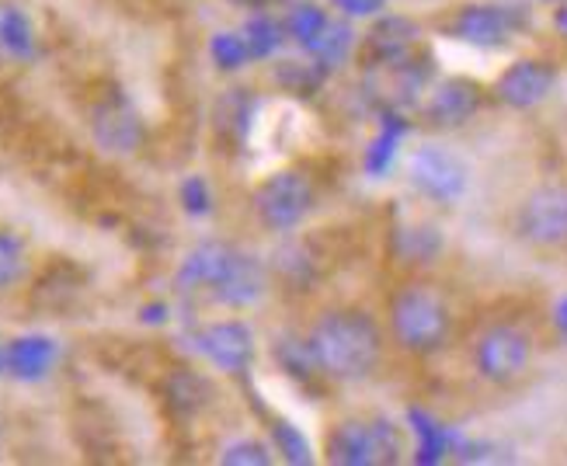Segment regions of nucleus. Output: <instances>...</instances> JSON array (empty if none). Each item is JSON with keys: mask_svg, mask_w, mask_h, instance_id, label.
I'll return each mask as SVG.
<instances>
[{"mask_svg": "<svg viewBox=\"0 0 567 466\" xmlns=\"http://www.w3.org/2000/svg\"><path fill=\"white\" fill-rule=\"evenodd\" d=\"M317 373L334 383H362L380 370L383 331L359 307H334L313 321L307 334Z\"/></svg>", "mask_w": 567, "mask_h": 466, "instance_id": "nucleus-1", "label": "nucleus"}, {"mask_svg": "<svg viewBox=\"0 0 567 466\" xmlns=\"http://www.w3.org/2000/svg\"><path fill=\"white\" fill-rule=\"evenodd\" d=\"M390 338L408 355H435L453 338V310L429 286H404L390 300Z\"/></svg>", "mask_w": 567, "mask_h": 466, "instance_id": "nucleus-2", "label": "nucleus"}, {"mask_svg": "<svg viewBox=\"0 0 567 466\" xmlns=\"http://www.w3.org/2000/svg\"><path fill=\"white\" fill-rule=\"evenodd\" d=\"M401 453H404V438H401V428L390 418L338 422L328 432V443H324L328 463H338V466H390V463H401Z\"/></svg>", "mask_w": 567, "mask_h": 466, "instance_id": "nucleus-3", "label": "nucleus"}, {"mask_svg": "<svg viewBox=\"0 0 567 466\" xmlns=\"http://www.w3.org/2000/svg\"><path fill=\"white\" fill-rule=\"evenodd\" d=\"M251 206L265 230L292 234L296 227H303L310 213L317 209V188L303 170L286 167V170H276V175H268L265 182H258Z\"/></svg>", "mask_w": 567, "mask_h": 466, "instance_id": "nucleus-4", "label": "nucleus"}, {"mask_svg": "<svg viewBox=\"0 0 567 466\" xmlns=\"http://www.w3.org/2000/svg\"><path fill=\"white\" fill-rule=\"evenodd\" d=\"M533 338L515 324H491L474 341V370L491 386H512L529 373Z\"/></svg>", "mask_w": 567, "mask_h": 466, "instance_id": "nucleus-5", "label": "nucleus"}, {"mask_svg": "<svg viewBox=\"0 0 567 466\" xmlns=\"http://www.w3.org/2000/svg\"><path fill=\"white\" fill-rule=\"evenodd\" d=\"M515 234L536 251L567 248V185H536L515 209Z\"/></svg>", "mask_w": 567, "mask_h": 466, "instance_id": "nucleus-6", "label": "nucleus"}, {"mask_svg": "<svg viewBox=\"0 0 567 466\" xmlns=\"http://www.w3.org/2000/svg\"><path fill=\"white\" fill-rule=\"evenodd\" d=\"M91 136L105 154L130 157L146 143V126L126 97L105 94V97H97L91 108Z\"/></svg>", "mask_w": 567, "mask_h": 466, "instance_id": "nucleus-7", "label": "nucleus"}, {"mask_svg": "<svg viewBox=\"0 0 567 466\" xmlns=\"http://www.w3.org/2000/svg\"><path fill=\"white\" fill-rule=\"evenodd\" d=\"M408 178L429 203L453 206L466 191V164L442 146H422V151L411 154Z\"/></svg>", "mask_w": 567, "mask_h": 466, "instance_id": "nucleus-8", "label": "nucleus"}, {"mask_svg": "<svg viewBox=\"0 0 567 466\" xmlns=\"http://www.w3.org/2000/svg\"><path fill=\"white\" fill-rule=\"evenodd\" d=\"M519 29H523V14L505 4H466L450 21L453 39L481 49L505 45Z\"/></svg>", "mask_w": 567, "mask_h": 466, "instance_id": "nucleus-9", "label": "nucleus"}, {"mask_svg": "<svg viewBox=\"0 0 567 466\" xmlns=\"http://www.w3.org/2000/svg\"><path fill=\"white\" fill-rule=\"evenodd\" d=\"M554 87H557V66L554 63L515 60L512 66L502 70V77L495 81V97L515 112H529L536 105H544Z\"/></svg>", "mask_w": 567, "mask_h": 466, "instance_id": "nucleus-10", "label": "nucleus"}, {"mask_svg": "<svg viewBox=\"0 0 567 466\" xmlns=\"http://www.w3.org/2000/svg\"><path fill=\"white\" fill-rule=\"evenodd\" d=\"M268 289V268L261 258L248 255V251H234L227 255L224 268H219L216 282L209 286V297L224 307L244 310L261 300V292Z\"/></svg>", "mask_w": 567, "mask_h": 466, "instance_id": "nucleus-11", "label": "nucleus"}, {"mask_svg": "<svg viewBox=\"0 0 567 466\" xmlns=\"http://www.w3.org/2000/svg\"><path fill=\"white\" fill-rule=\"evenodd\" d=\"M484 105V87L471 77L439 81L425 102V122L432 130H460Z\"/></svg>", "mask_w": 567, "mask_h": 466, "instance_id": "nucleus-12", "label": "nucleus"}, {"mask_svg": "<svg viewBox=\"0 0 567 466\" xmlns=\"http://www.w3.org/2000/svg\"><path fill=\"white\" fill-rule=\"evenodd\" d=\"M203 355L216 365L219 373H248L255 362V334L240 321H216L199 334Z\"/></svg>", "mask_w": 567, "mask_h": 466, "instance_id": "nucleus-13", "label": "nucleus"}, {"mask_svg": "<svg viewBox=\"0 0 567 466\" xmlns=\"http://www.w3.org/2000/svg\"><path fill=\"white\" fill-rule=\"evenodd\" d=\"M417 39H422V29L404 18V14H386L380 18L373 29L365 32L362 42V53L373 66H390V63H401L414 53Z\"/></svg>", "mask_w": 567, "mask_h": 466, "instance_id": "nucleus-14", "label": "nucleus"}, {"mask_svg": "<svg viewBox=\"0 0 567 466\" xmlns=\"http://www.w3.org/2000/svg\"><path fill=\"white\" fill-rule=\"evenodd\" d=\"M209 383L192 373V370H175L164 380V404L178 414V418H195L209 404Z\"/></svg>", "mask_w": 567, "mask_h": 466, "instance_id": "nucleus-15", "label": "nucleus"}, {"mask_svg": "<svg viewBox=\"0 0 567 466\" xmlns=\"http://www.w3.org/2000/svg\"><path fill=\"white\" fill-rule=\"evenodd\" d=\"M4 352H8V373L18 380L45 376L56 359V345L49 338H18L11 345H4Z\"/></svg>", "mask_w": 567, "mask_h": 466, "instance_id": "nucleus-16", "label": "nucleus"}, {"mask_svg": "<svg viewBox=\"0 0 567 466\" xmlns=\"http://www.w3.org/2000/svg\"><path fill=\"white\" fill-rule=\"evenodd\" d=\"M390 248H393V258H398L401 265H429L442 251V237L425 224H411V227L393 230Z\"/></svg>", "mask_w": 567, "mask_h": 466, "instance_id": "nucleus-17", "label": "nucleus"}, {"mask_svg": "<svg viewBox=\"0 0 567 466\" xmlns=\"http://www.w3.org/2000/svg\"><path fill=\"white\" fill-rule=\"evenodd\" d=\"M227 255H230V248H227V244H219V240L203 244V248H195V251L185 258L182 272H178L182 289H206V292H209V286L216 282V276H219V268H224Z\"/></svg>", "mask_w": 567, "mask_h": 466, "instance_id": "nucleus-18", "label": "nucleus"}, {"mask_svg": "<svg viewBox=\"0 0 567 466\" xmlns=\"http://www.w3.org/2000/svg\"><path fill=\"white\" fill-rule=\"evenodd\" d=\"M352 42H355V35H352L349 24L328 18V21L317 29V35L303 42V49L313 56V63H320V66H338L344 56H349Z\"/></svg>", "mask_w": 567, "mask_h": 466, "instance_id": "nucleus-19", "label": "nucleus"}, {"mask_svg": "<svg viewBox=\"0 0 567 466\" xmlns=\"http://www.w3.org/2000/svg\"><path fill=\"white\" fill-rule=\"evenodd\" d=\"M411 428L417 435V463H435L450 453V432L425 411H411Z\"/></svg>", "mask_w": 567, "mask_h": 466, "instance_id": "nucleus-20", "label": "nucleus"}, {"mask_svg": "<svg viewBox=\"0 0 567 466\" xmlns=\"http://www.w3.org/2000/svg\"><path fill=\"white\" fill-rule=\"evenodd\" d=\"M0 49L11 56H32L35 49V35H32V24L18 8L0 11Z\"/></svg>", "mask_w": 567, "mask_h": 466, "instance_id": "nucleus-21", "label": "nucleus"}, {"mask_svg": "<svg viewBox=\"0 0 567 466\" xmlns=\"http://www.w3.org/2000/svg\"><path fill=\"white\" fill-rule=\"evenodd\" d=\"M404 118L398 115H383V126H380V136L373 139V146H369V157H365V167L369 175H383V170L390 167L393 160V151H398V139L404 136Z\"/></svg>", "mask_w": 567, "mask_h": 466, "instance_id": "nucleus-22", "label": "nucleus"}, {"mask_svg": "<svg viewBox=\"0 0 567 466\" xmlns=\"http://www.w3.org/2000/svg\"><path fill=\"white\" fill-rule=\"evenodd\" d=\"M29 272V251H24L21 237H14L11 230H0V292L18 286Z\"/></svg>", "mask_w": 567, "mask_h": 466, "instance_id": "nucleus-23", "label": "nucleus"}, {"mask_svg": "<svg viewBox=\"0 0 567 466\" xmlns=\"http://www.w3.org/2000/svg\"><path fill=\"white\" fill-rule=\"evenodd\" d=\"M244 42H248V53L255 60H265V56H272L276 49L286 42V24H279L276 18H255L248 21V29H244Z\"/></svg>", "mask_w": 567, "mask_h": 466, "instance_id": "nucleus-24", "label": "nucleus"}, {"mask_svg": "<svg viewBox=\"0 0 567 466\" xmlns=\"http://www.w3.org/2000/svg\"><path fill=\"white\" fill-rule=\"evenodd\" d=\"M219 463L227 466H268L272 463V446L258 443V438H240V443H230L224 453H219Z\"/></svg>", "mask_w": 567, "mask_h": 466, "instance_id": "nucleus-25", "label": "nucleus"}, {"mask_svg": "<svg viewBox=\"0 0 567 466\" xmlns=\"http://www.w3.org/2000/svg\"><path fill=\"white\" fill-rule=\"evenodd\" d=\"M209 53H213V60H216L219 66H224V70H237V66H244V63L251 60L248 42H244V35H230V32L213 35Z\"/></svg>", "mask_w": 567, "mask_h": 466, "instance_id": "nucleus-26", "label": "nucleus"}, {"mask_svg": "<svg viewBox=\"0 0 567 466\" xmlns=\"http://www.w3.org/2000/svg\"><path fill=\"white\" fill-rule=\"evenodd\" d=\"M272 449H279L286 456V463H310V443L296 432V425L289 422H276L272 425Z\"/></svg>", "mask_w": 567, "mask_h": 466, "instance_id": "nucleus-27", "label": "nucleus"}, {"mask_svg": "<svg viewBox=\"0 0 567 466\" xmlns=\"http://www.w3.org/2000/svg\"><path fill=\"white\" fill-rule=\"evenodd\" d=\"M328 21V14L324 11H320V8H313V4H300V8H296L289 18H286V35H292L296 42H307V39H313L317 35V29H320V24H324Z\"/></svg>", "mask_w": 567, "mask_h": 466, "instance_id": "nucleus-28", "label": "nucleus"}, {"mask_svg": "<svg viewBox=\"0 0 567 466\" xmlns=\"http://www.w3.org/2000/svg\"><path fill=\"white\" fill-rule=\"evenodd\" d=\"M182 206H185L188 213H195V216L209 213L213 195H209V188H206V182H203V178H188V182L182 185Z\"/></svg>", "mask_w": 567, "mask_h": 466, "instance_id": "nucleus-29", "label": "nucleus"}, {"mask_svg": "<svg viewBox=\"0 0 567 466\" xmlns=\"http://www.w3.org/2000/svg\"><path fill=\"white\" fill-rule=\"evenodd\" d=\"M344 18H369L386 8V0H331Z\"/></svg>", "mask_w": 567, "mask_h": 466, "instance_id": "nucleus-30", "label": "nucleus"}, {"mask_svg": "<svg viewBox=\"0 0 567 466\" xmlns=\"http://www.w3.org/2000/svg\"><path fill=\"white\" fill-rule=\"evenodd\" d=\"M554 328H557L560 334H567V297L554 307Z\"/></svg>", "mask_w": 567, "mask_h": 466, "instance_id": "nucleus-31", "label": "nucleus"}, {"mask_svg": "<svg viewBox=\"0 0 567 466\" xmlns=\"http://www.w3.org/2000/svg\"><path fill=\"white\" fill-rule=\"evenodd\" d=\"M237 4H255V8H265V4H279V0H237Z\"/></svg>", "mask_w": 567, "mask_h": 466, "instance_id": "nucleus-32", "label": "nucleus"}, {"mask_svg": "<svg viewBox=\"0 0 567 466\" xmlns=\"http://www.w3.org/2000/svg\"><path fill=\"white\" fill-rule=\"evenodd\" d=\"M0 53H4V49H0Z\"/></svg>", "mask_w": 567, "mask_h": 466, "instance_id": "nucleus-33", "label": "nucleus"}]
</instances>
